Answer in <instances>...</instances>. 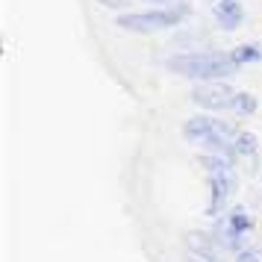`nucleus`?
Returning a JSON list of instances; mask_svg holds the SVG:
<instances>
[{
  "label": "nucleus",
  "instance_id": "nucleus-10",
  "mask_svg": "<svg viewBox=\"0 0 262 262\" xmlns=\"http://www.w3.org/2000/svg\"><path fill=\"white\" fill-rule=\"evenodd\" d=\"M233 144H236V154L245 156V159L256 156V150H259V139H256L253 133H248V130H238V136L233 139Z\"/></svg>",
  "mask_w": 262,
  "mask_h": 262
},
{
  "label": "nucleus",
  "instance_id": "nucleus-7",
  "mask_svg": "<svg viewBox=\"0 0 262 262\" xmlns=\"http://www.w3.org/2000/svg\"><path fill=\"white\" fill-rule=\"evenodd\" d=\"M212 15H215L218 30H224V33H233V30H238V27L245 24V6H242V0H215Z\"/></svg>",
  "mask_w": 262,
  "mask_h": 262
},
{
  "label": "nucleus",
  "instance_id": "nucleus-15",
  "mask_svg": "<svg viewBox=\"0 0 262 262\" xmlns=\"http://www.w3.org/2000/svg\"><path fill=\"white\" fill-rule=\"evenodd\" d=\"M189 262H201V259H189Z\"/></svg>",
  "mask_w": 262,
  "mask_h": 262
},
{
  "label": "nucleus",
  "instance_id": "nucleus-9",
  "mask_svg": "<svg viewBox=\"0 0 262 262\" xmlns=\"http://www.w3.org/2000/svg\"><path fill=\"white\" fill-rule=\"evenodd\" d=\"M230 59L236 62L238 68L242 65H253V62H262V50L259 45H238V48L230 50Z\"/></svg>",
  "mask_w": 262,
  "mask_h": 262
},
{
  "label": "nucleus",
  "instance_id": "nucleus-14",
  "mask_svg": "<svg viewBox=\"0 0 262 262\" xmlns=\"http://www.w3.org/2000/svg\"><path fill=\"white\" fill-rule=\"evenodd\" d=\"M142 3H147L150 9H162V6H177L180 0H142Z\"/></svg>",
  "mask_w": 262,
  "mask_h": 262
},
{
  "label": "nucleus",
  "instance_id": "nucleus-5",
  "mask_svg": "<svg viewBox=\"0 0 262 262\" xmlns=\"http://www.w3.org/2000/svg\"><path fill=\"white\" fill-rule=\"evenodd\" d=\"M206 186H209V201H206L203 215L206 218H221L224 206L236 194V174L233 171L230 174H212V177L206 180Z\"/></svg>",
  "mask_w": 262,
  "mask_h": 262
},
{
  "label": "nucleus",
  "instance_id": "nucleus-1",
  "mask_svg": "<svg viewBox=\"0 0 262 262\" xmlns=\"http://www.w3.org/2000/svg\"><path fill=\"white\" fill-rule=\"evenodd\" d=\"M165 68L177 77L194 80V83H215L227 80L238 71V65L230 59V53L221 50H203V53H174L165 59Z\"/></svg>",
  "mask_w": 262,
  "mask_h": 262
},
{
  "label": "nucleus",
  "instance_id": "nucleus-8",
  "mask_svg": "<svg viewBox=\"0 0 262 262\" xmlns=\"http://www.w3.org/2000/svg\"><path fill=\"white\" fill-rule=\"evenodd\" d=\"M198 162H201V168L209 174V177H212V174H230L233 165H236L233 159H227V156H215V154H201Z\"/></svg>",
  "mask_w": 262,
  "mask_h": 262
},
{
  "label": "nucleus",
  "instance_id": "nucleus-2",
  "mask_svg": "<svg viewBox=\"0 0 262 262\" xmlns=\"http://www.w3.org/2000/svg\"><path fill=\"white\" fill-rule=\"evenodd\" d=\"M189 6L177 3V6H162V9H147V12H121L115 15V27L127 30V33H165V30H177L180 24H186L189 18Z\"/></svg>",
  "mask_w": 262,
  "mask_h": 262
},
{
  "label": "nucleus",
  "instance_id": "nucleus-4",
  "mask_svg": "<svg viewBox=\"0 0 262 262\" xmlns=\"http://www.w3.org/2000/svg\"><path fill=\"white\" fill-rule=\"evenodd\" d=\"M215 133H221L227 139H236L238 136L236 124H230V121H224V118H215V115H194V118H189L183 124V136H186L189 142H198V144H201L203 139L215 136Z\"/></svg>",
  "mask_w": 262,
  "mask_h": 262
},
{
  "label": "nucleus",
  "instance_id": "nucleus-12",
  "mask_svg": "<svg viewBox=\"0 0 262 262\" xmlns=\"http://www.w3.org/2000/svg\"><path fill=\"white\" fill-rule=\"evenodd\" d=\"M236 262H262V250L259 248H245V250H238L236 253Z\"/></svg>",
  "mask_w": 262,
  "mask_h": 262
},
{
  "label": "nucleus",
  "instance_id": "nucleus-6",
  "mask_svg": "<svg viewBox=\"0 0 262 262\" xmlns=\"http://www.w3.org/2000/svg\"><path fill=\"white\" fill-rule=\"evenodd\" d=\"M186 245H189L191 259H201V262H224V248H221V242H218L212 233L194 230V233H189Z\"/></svg>",
  "mask_w": 262,
  "mask_h": 262
},
{
  "label": "nucleus",
  "instance_id": "nucleus-13",
  "mask_svg": "<svg viewBox=\"0 0 262 262\" xmlns=\"http://www.w3.org/2000/svg\"><path fill=\"white\" fill-rule=\"evenodd\" d=\"M97 3H100V6H106V9H115L118 15L133 6V0H97Z\"/></svg>",
  "mask_w": 262,
  "mask_h": 262
},
{
  "label": "nucleus",
  "instance_id": "nucleus-3",
  "mask_svg": "<svg viewBox=\"0 0 262 262\" xmlns=\"http://www.w3.org/2000/svg\"><path fill=\"white\" fill-rule=\"evenodd\" d=\"M236 89L224 80H215V83H198L191 89V103L198 109H206V112H224V109H233V100H236Z\"/></svg>",
  "mask_w": 262,
  "mask_h": 262
},
{
  "label": "nucleus",
  "instance_id": "nucleus-11",
  "mask_svg": "<svg viewBox=\"0 0 262 262\" xmlns=\"http://www.w3.org/2000/svg\"><path fill=\"white\" fill-rule=\"evenodd\" d=\"M256 106H259V100L250 95V92H238L230 112H233L236 118H248V115H253V112H256Z\"/></svg>",
  "mask_w": 262,
  "mask_h": 262
}]
</instances>
